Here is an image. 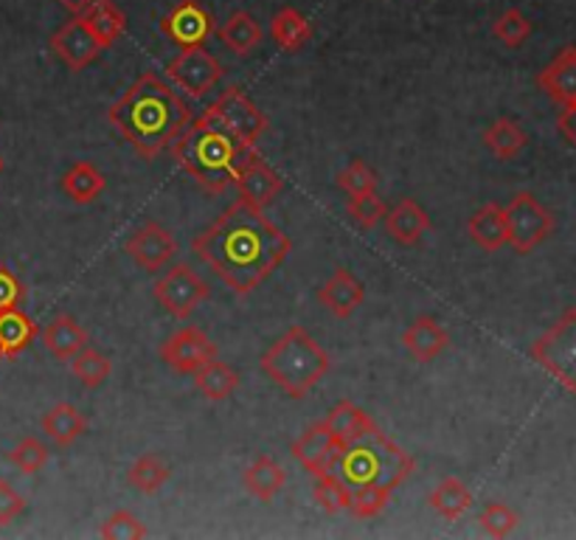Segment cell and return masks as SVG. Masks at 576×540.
Returning <instances> with one entry per match:
<instances>
[{
    "mask_svg": "<svg viewBox=\"0 0 576 540\" xmlns=\"http://www.w3.org/2000/svg\"><path fill=\"white\" fill-rule=\"evenodd\" d=\"M192 251L244 299L290 257L293 239L264 217V208L237 201L192 239Z\"/></svg>",
    "mask_w": 576,
    "mask_h": 540,
    "instance_id": "6da1fadb",
    "label": "cell"
},
{
    "mask_svg": "<svg viewBox=\"0 0 576 540\" xmlns=\"http://www.w3.org/2000/svg\"><path fill=\"white\" fill-rule=\"evenodd\" d=\"M107 121L121 132V139L152 161L186 130L192 110L181 94L163 83L157 74H141L121 99L107 110Z\"/></svg>",
    "mask_w": 576,
    "mask_h": 540,
    "instance_id": "7a4b0ae2",
    "label": "cell"
},
{
    "mask_svg": "<svg viewBox=\"0 0 576 540\" xmlns=\"http://www.w3.org/2000/svg\"><path fill=\"white\" fill-rule=\"evenodd\" d=\"M172 158L200 188L219 195L233 183L253 147L242 144L231 130L219 125L211 114H203L186 125V130L172 141Z\"/></svg>",
    "mask_w": 576,
    "mask_h": 540,
    "instance_id": "3957f363",
    "label": "cell"
},
{
    "mask_svg": "<svg viewBox=\"0 0 576 540\" xmlns=\"http://www.w3.org/2000/svg\"><path fill=\"white\" fill-rule=\"evenodd\" d=\"M414 471L416 458L405 447L391 442L380 428L360 440L340 445L329 462V473H335L349 490L366 487V484L396 490L400 484L414 476Z\"/></svg>",
    "mask_w": 576,
    "mask_h": 540,
    "instance_id": "277c9868",
    "label": "cell"
},
{
    "mask_svg": "<svg viewBox=\"0 0 576 540\" xmlns=\"http://www.w3.org/2000/svg\"><path fill=\"white\" fill-rule=\"evenodd\" d=\"M259 369L279 386L290 400L307 397L333 369V358L304 327H290L268 353L259 358Z\"/></svg>",
    "mask_w": 576,
    "mask_h": 540,
    "instance_id": "5b68a950",
    "label": "cell"
},
{
    "mask_svg": "<svg viewBox=\"0 0 576 540\" xmlns=\"http://www.w3.org/2000/svg\"><path fill=\"white\" fill-rule=\"evenodd\" d=\"M532 358L559 386L576 395V307L565 310L557 324L534 341Z\"/></svg>",
    "mask_w": 576,
    "mask_h": 540,
    "instance_id": "8992f818",
    "label": "cell"
},
{
    "mask_svg": "<svg viewBox=\"0 0 576 540\" xmlns=\"http://www.w3.org/2000/svg\"><path fill=\"white\" fill-rule=\"evenodd\" d=\"M503 220H507V246L518 253H532L554 231V214L532 192H518L509 206H503Z\"/></svg>",
    "mask_w": 576,
    "mask_h": 540,
    "instance_id": "52a82bcc",
    "label": "cell"
},
{
    "mask_svg": "<svg viewBox=\"0 0 576 540\" xmlns=\"http://www.w3.org/2000/svg\"><path fill=\"white\" fill-rule=\"evenodd\" d=\"M208 295H211V290H208L206 279L186 262L172 264L155 282L157 304L175 318H188Z\"/></svg>",
    "mask_w": 576,
    "mask_h": 540,
    "instance_id": "ba28073f",
    "label": "cell"
},
{
    "mask_svg": "<svg viewBox=\"0 0 576 540\" xmlns=\"http://www.w3.org/2000/svg\"><path fill=\"white\" fill-rule=\"evenodd\" d=\"M208 114L226 130H231L242 144L253 147V150H257L259 139L268 132V116L253 105L251 96H244L239 88H228L208 107Z\"/></svg>",
    "mask_w": 576,
    "mask_h": 540,
    "instance_id": "9c48e42d",
    "label": "cell"
},
{
    "mask_svg": "<svg viewBox=\"0 0 576 540\" xmlns=\"http://www.w3.org/2000/svg\"><path fill=\"white\" fill-rule=\"evenodd\" d=\"M222 74H226L222 63L214 54H208L203 45L181 48V54L166 65V79L175 83L181 90H186L188 96H195V99L206 96L222 79Z\"/></svg>",
    "mask_w": 576,
    "mask_h": 540,
    "instance_id": "30bf717a",
    "label": "cell"
},
{
    "mask_svg": "<svg viewBox=\"0 0 576 540\" xmlns=\"http://www.w3.org/2000/svg\"><path fill=\"white\" fill-rule=\"evenodd\" d=\"M161 32L181 48H195L208 43V37L217 32V23L203 0H177L161 20Z\"/></svg>",
    "mask_w": 576,
    "mask_h": 540,
    "instance_id": "8fae6325",
    "label": "cell"
},
{
    "mask_svg": "<svg viewBox=\"0 0 576 540\" xmlns=\"http://www.w3.org/2000/svg\"><path fill=\"white\" fill-rule=\"evenodd\" d=\"M214 358H217V346L200 327L177 330L161 344V360L175 375H195Z\"/></svg>",
    "mask_w": 576,
    "mask_h": 540,
    "instance_id": "7c38bea8",
    "label": "cell"
},
{
    "mask_svg": "<svg viewBox=\"0 0 576 540\" xmlns=\"http://www.w3.org/2000/svg\"><path fill=\"white\" fill-rule=\"evenodd\" d=\"M51 51H54L57 60H63L74 74H79V71L88 68L90 63H96V57L105 51V45L96 37L94 29H90L79 14H74L68 23H63L57 32L51 34Z\"/></svg>",
    "mask_w": 576,
    "mask_h": 540,
    "instance_id": "4fadbf2b",
    "label": "cell"
},
{
    "mask_svg": "<svg viewBox=\"0 0 576 540\" xmlns=\"http://www.w3.org/2000/svg\"><path fill=\"white\" fill-rule=\"evenodd\" d=\"M231 186L237 188L239 201L251 203V206L257 208H264L282 195L284 183H282V175H279V172L273 170L262 155H259V152H253V155L244 161L242 170L237 172Z\"/></svg>",
    "mask_w": 576,
    "mask_h": 540,
    "instance_id": "5bb4252c",
    "label": "cell"
},
{
    "mask_svg": "<svg viewBox=\"0 0 576 540\" xmlns=\"http://www.w3.org/2000/svg\"><path fill=\"white\" fill-rule=\"evenodd\" d=\"M124 251L139 262V268L157 273L177 253V242L161 223H144L139 231L127 239Z\"/></svg>",
    "mask_w": 576,
    "mask_h": 540,
    "instance_id": "9a60e30c",
    "label": "cell"
},
{
    "mask_svg": "<svg viewBox=\"0 0 576 540\" xmlns=\"http://www.w3.org/2000/svg\"><path fill=\"white\" fill-rule=\"evenodd\" d=\"M338 447L340 442L329 434V428H326L324 422H315V425H309L307 431L293 442L290 453H293L295 462H298L309 476H318V473L329 471V462H333V456L338 453Z\"/></svg>",
    "mask_w": 576,
    "mask_h": 540,
    "instance_id": "2e32d148",
    "label": "cell"
},
{
    "mask_svg": "<svg viewBox=\"0 0 576 540\" xmlns=\"http://www.w3.org/2000/svg\"><path fill=\"white\" fill-rule=\"evenodd\" d=\"M318 302L324 304L335 318H349V315L366 302V288L351 270L335 268L333 277L320 284Z\"/></svg>",
    "mask_w": 576,
    "mask_h": 540,
    "instance_id": "e0dca14e",
    "label": "cell"
},
{
    "mask_svg": "<svg viewBox=\"0 0 576 540\" xmlns=\"http://www.w3.org/2000/svg\"><path fill=\"white\" fill-rule=\"evenodd\" d=\"M537 85L548 94V99L559 107H570L576 101V45H565L552 63L537 76Z\"/></svg>",
    "mask_w": 576,
    "mask_h": 540,
    "instance_id": "ac0fdd59",
    "label": "cell"
},
{
    "mask_svg": "<svg viewBox=\"0 0 576 540\" xmlns=\"http://www.w3.org/2000/svg\"><path fill=\"white\" fill-rule=\"evenodd\" d=\"M385 231L400 246H416L427 231H431V217L414 197H402L382 217Z\"/></svg>",
    "mask_w": 576,
    "mask_h": 540,
    "instance_id": "d6986e66",
    "label": "cell"
},
{
    "mask_svg": "<svg viewBox=\"0 0 576 540\" xmlns=\"http://www.w3.org/2000/svg\"><path fill=\"white\" fill-rule=\"evenodd\" d=\"M402 346H405L411 358L420 364H431L450 346V333L438 324L433 315H420L411 327L402 333Z\"/></svg>",
    "mask_w": 576,
    "mask_h": 540,
    "instance_id": "ffe728a7",
    "label": "cell"
},
{
    "mask_svg": "<svg viewBox=\"0 0 576 540\" xmlns=\"http://www.w3.org/2000/svg\"><path fill=\"white\" fill-rule=\"evenodd\" d=\"M40 428H43V434L57 447H70L88 431V417L81 414L76 406H70V402H59V406L45 411L43 420H40Z\"/></svg>",
    "mask_w": 576,
    "mask_h": 540,
    "instance_id": "44dd1931",
    "label": "cell"
},
{
    "mask_svg": "<svg viewBox=\"0 0 576 540\" xmlns=\"http://www.w3.org/2000/svg\"><path fill=\"white\" fill-rule=\"evenodd\" d=\"M43 346L57 360H70L79 349L88 346V333H85V327H79L74 315H57L43 330Z\"/></svg>",
    "mask_w": 576,
    "mask_h": 540,
    "instance_id": "7402d4cb",
    "label": "cell"
},
{
    "mask_svg": "<svg viewBox=\"0 0 576 540\" xmlns=\"http://www.w3.org/2000/svg\"><path fill=\"white\" fill-rule=\"evenodd\" d=\"M324 425L329 428V434H333L340 445H346V442H355V440H360V436L377 431V422L371 420V417L366 414L360 406H355V402H349V400H340L338 406H333V411L326 414Z\"/></svg>",
    "mask_w": 576,
    "mask_h": 540,
    "instance_id": "603a6c76",
    "label": "cell"
},
{
    "mask_svg": "<svg viewBox=\"0 0 576 540\" xmlns=\"http://www.w3.org/2000/svg\"><path fill=\"white\" fill-rule=\"evenodd\" d=\"M37 335V324L23 310H0V353H3V358H18L20 353H25L34 344Z\"/></svg>",
    "mask_w": 576,
    "mask_h": 540,
    "instance_id": "cb8c5ba5",
    "label": "cell"
},
{
    "mask_svg": "<svg viewBox=\"0 0 576 540\" xmlns=\"http://www.w3.org/2000/svg\"><path fill=\"white\" fill-rule=\"evenodd\" d=\"M284 482H287V473H284V467L279 465L276 458L270 456H257L242 473L244 490L257 496L259 501H273L282 493Z\"/></svg>",
    "mask_w": 576,
    "mask_h": 540,
    "instance_id": "d4e9b609",
    "label": "cell"
},
{
    "mask_svg": "<svg viewBox=\"0 0 576 540\" xmlns=\"http://www.w3.org/2000/svg\"><path fill=\"white\" fill-rule=\"evenodd\" d=\"M467 234L472 237L478 248L483 251H501L507 246V220H503V206L498 203H487L478 208L467 223Z\"/></svg>",
    "mask_w": 576,
    "mask_h": 540,
    "instance_id": "484cf974",
    "label": "cell"
},
{
    "mask_svg": "<svg viewBox=\"0 0 576 540\" xmlns=\"http://www.w3.org/2000/svg\"><path fill=\"white\" fill-rule=\"evenodd\" d=\"M270 37H273V43L282 51L295 54V51H301L313 40V25H309V20L298 9L284 7L270 20Z\"/></svg>",
    "mask_w": 576,
    "mask_h": 540,
    "instance_id": "4316f807",
    "label": "cell"
},
{
    "mask_svg": "<svg viewBox=\"0 0 576 540\" xmlns=\"http://www.w3.org/2000/svg\"><path fill=\"white\" fill-rule=\"evenodd\" d=\"M427 504H431V509L438 518H445V521H458V518L472 507V493L461 478L447 476L433 487L431 496H427Z\"/></svg>",
    "mask_w": 576,
    "mask_h": 540,
    "instance_id": "83f0119b",
    "label": "cell"
},
{
    "mask_svg": "<svg viewBox=\"0 0 576 540\" xmlns=\"http://www.w3.org/2000/svg\"><path fill=\"white\" fill-rule=\"evenodd\" d=\"M526 130L514 119H509V116H501V119H496L483 130V147H487L498 161H512V158H518L520 152L526 150Z\"/></svg>",
    "mask_w": 576,
    "mask_h": 540,
    "instance_id": "f1b7e54d",
    "label": "cell"
},
{
    "mask_svg": "<svg viewBox=\"0 0 576 540\" xmlns=\"http://www.w3.org/2000/svg\"><path fill=\"white\" fill-rule=\"evenodd\" d=\"M59 186H63V192L70 197V201L88 206V203L99 201L107 181L96 164H90V161H76V164L63 175Z\"/></svg>",
    "mask_w": 576,
    "mask_h": 540,
    "instance_id": "f546056e",
    "label": "cell"
},
{
    "mask_svg": "<svg viewBox=\"0 0 576 540\" xmlns=\"http://www.w3.org/2000/svg\"><path fill=\"white\" fill-rule=\"evenodd\" d=\"M219 40L237 57H248L262 43V25L248 12H233L226 23L219 25Z\"/></svg>",
    "mask_w": 576,
    "mask_h": 540,
    "instance_id": "4dcf8cb0",
    "label": "cell"
},
{
    "mask_svg": "<svg viewBox=\"0 0 576 540\" xmlns=\"http://www.w3.org/2000/svg\"><path fill=\"white\" fill-rule=\"evenodd\" d=\"M79 18L85 20L90 29H94V34L101 40L105 48H110V45H113L127 29L124 12L116 7L113 0H94V3H90V7L79 14Z\"/></svg>",
    "mask_w": 576,
    "mask_h": 540,
    "instance_id": "1f68e13d",
    "label": "cell"
},
{
    "mask_svg": "<svg viewBox=\"0 0 576 540\" xmlns=\"http://www.w3.org/2000/svg\"><path fill=\"white\" fill-rule=\"evenodd\" d=\"M195 384L200 389V395L211 402H222L239 389V375L222 360H208L203 369L195 371Z\"/></svg>",
    "mask_w": 576,
    "mask_h": 540,
    "instance_id": "d6a6232c",
    "label": "cell"
},
{
    "mask_svg": "<svg viewBox=\"0 0 576 540\" xmlns=\"http://www.w3.org/2000/svg\"><path fill=\"white\" fill-rule=\"evenodd\" d=\"M170 478H172V467L166 465L157 453H144V456L135 458V462L130 465V471H127V482H130L139 493H146V496L161 490Z\"/></svg>",
    "mask_w": 576,
    "mask_h": 540,
    "instance_id": "836d02e7",
    "label": "cell"
},
{
    "mask_svg": "<svg viewBox=\"0 0 576 540\" xmlns=\"http://www.w3.org/2000/svg\"><path fill=\"white\" fill-rule=\"evenodd\" d=\"M70 371H74V377L85 389H99L107 377H110V371H113V364H110V358L101 355L99 349L85 346V349H79V353L70 358Z\"/></svg>",
    "mask_w": 576,
    "mask_h": 540,
    "instance_id": "e575fe53",
    "label": "cell"
},
{
    "mask_svg": "<svg viewBox=\"0 0 576 540\" xmlns=\"http://www.w3.org/2000/svg\"><path fill=\"white\" fill-rule=\"evenodd\" d=\"M313 478H315L313 496L324 512H329V516H338V512H346V509H349L351 490L344 482H340L338 476H335V473L324 471Z\"/></svg>",
    "mask_w": 576,
    "mask_h": 540,
    "instance_id": "d590c367",
    "label": "cell"
},
{
    "mask_svg": "<svg viewBox=\"0 0 576 540\" xmlns=\"http://www.w3.org/2000/svg\"><path fill=\"white\" fill-rule=\"evenodd\" d=\"M391 493L389 487H377V484H366V487H355L351 490V504L349 512L360 521H369V518H377L380 512H385V507L391 504Z\"/></svg>",
    "mask_w": 576,
    "mask_h": 540,
    "instance_id": "8d00e7d4",
    "label": "cell"
},
{
    "mask_svg": "<svg viewBox=\"0 0 576 540\" xmlns=\"http://www.w3.org/2000/svg\"><path fill=\"white\" fill-rule=\"evenodd\" d=\"M492 34H496L507 48H520V45L532 37V20L520 12L518 7H512L492 23Z\"/></svg>",
    "mask_w": 576,
    "mask_h": 540,
    "instance_id": "74e56055",
    "label": "cell"
},
{
    "mask_svg": "<svg viewBox=\"0 0 576 540\" xmlns=\"http://www.w3.org/2000/svg\"><path fill=\"white\" fill-rule=\"evenodd\" d=\"M99 534L107 540H144L150 534V529L130 509H116V512H110L105 518Z\"/></svg>",
    "mask_w": 576,
    "mask_h": 540,
    "instance_id": "f35d334b",
    "label": "cell"
},
{
    "mask_svg": "<svg viewBox=\"0 0 576 540\" xmlns=\"http://www.w3.org/2000/svg\"><path fill=\"white\" fill-rule=\"evenodd\" d=\"M48 447H45L37 436H23V440L12 447V453H9V462H12L20 473H25V476H34V473H40L48 465Z\"/></svg>",
    "mask_w": 576,
    "mask_h": 540,
    "instance_id": "ab89813d",
    "label": "cell"
},
{
    "mask_svg": "<svg viewBox=\"0 0 576 540\" xmlns=\"http://www.w3.org/2000/svg\"><path fill=\"white\" fill-rule=\"evenodd\" d=\"M335 183H338L340 192H346V195L351 197V195H366V192H377L380 177H377V172L371 170L366 161L355 158L349 166H344V170L338 172Z\"/></svg>",
    "mask_w": 576,
    "mask_h": 540,
    "instance_id": "60d3db41",
    "label": "cell"
},
{
    "mask_svg": "<svg viewBox=\"0 0 576 540\" xmlns=\"http://www.w3.org/2000/svg\"><path fill=\"white\" fill-rule=\"evenodd\" d=\"M478 523H481V529L489 534V538H509V534L518 529L520 516L509 507V504L492 501L481 509Z\"/></svg>",
    "mask_w": 576,
    "mask_h": 540,
    "instance_id": "b9f144b4",
    "label": "cell"
},
{
    "mask_svg": "<svg viewBox=\"0 0 576 540\" xmlns=\"http://www.w3.org/2000/svg\"><path fill=\"white\" fill-rule=\"evenodd\" d=\"M346 212H349L351 220L360 223L363 228H374L385 217L389 206L377 192H366V195H351Z\"/></svg>",
    "mask_w": 576,
    "mask_h": 540,
    "instance_id": "7bdbcfd3",
    "label": "cell"
},
{
    "mask_svg": "<svg viewBox=\"0 0 576 540\" xmlns=\"http://www.w3.org/2000/svg\"><path fill=\"white\" fill-rule=\"evenodd\" d=\"M25 512V498L14 490L7 478H0V527L18 521Z\"/></svg>",
    "mask_w": 576,
    "mask_h": 540,
    "instance_id": "ee69618b",
    "label": "cell"
},
{
    "mask_svg": "<svg viewBox=\"0 0 576 540\" xmlns=\"http://www.w3.org/2000/svg\"><path fill=\"white\" fill-rule=\"evenodd\" d=\"M23 282L18 279V273H14L12 268H7V264H0V310H12V307H20V302H23Z\"/></svg>",
    "mask_w": 576,
    "mask_h": 540,
    "instance_id": "f6af8a7d",
    "label": "cell"
},
{
    "mask_svg": "<svg viewBox=\"0 0 576 540\" xmlns=\"http://www.w3.org/2000/svg\"><path fill=\"white\" fill-rule=\"evenodd\" d=\"M557 127L565 139L576 147V101L570 107H563V116L557 119Z\"/></svg>",
    "mask_w": 576,
    "mask_h": 540,
    "instance_id": "bcb514c9",
    "label": "cell"
},
{
    "mask_svg": "<svg viewBox=\"0 0 576 540\" xmlns=\"http://www.w3.org/2000/svg\"><path fill=\"white\" fill-rule=\"evenodd\" d=\"M57 3L63 9H68L70 14H81V12H85V9L90 7V3H94V0H57Z\"/></svg>",
    "mask_w": 576,
    "mask_h": 540,
    "instance_id": "7dc6e473",
    "label": "cell"
},
{
    "mask_svg": "<svg viewBox=\"0 0 576 540\" xmlns=\"http://www.w3.org/2000/svg\"><path fill=\"white\" fill-rule=\"evenodd\" d=\"M3 166H7V161H3V155H0V175H3Z\"/></svg>",
    "mask_w": 576,
    "mask_h": 540,
    "instance_id": "c3c4849f",
    "label": "cell"
},
{
    "mask_svg": "<svg viewBox=\"0 0 576 540\" xmlns=\"http://www.w3.org/2000/svg\"><path fill=\"white\" fill-rule=\"evenodd\" d=\"M3 360H7V358H3V353H0V364H3Z\"/></svg>",
    "mask_w": 576,
    "mask_h": 540,
    "instance_id": "681fc988",
    "label": "cell"
}]
</instances>
